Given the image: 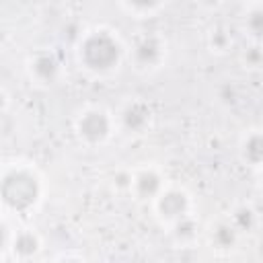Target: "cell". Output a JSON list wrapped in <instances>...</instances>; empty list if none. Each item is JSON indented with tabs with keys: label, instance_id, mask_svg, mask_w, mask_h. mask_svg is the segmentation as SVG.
I'll return each mask as SVG.
<instances>
[{
	"label": "cell",
	"instance_id": "6da1fadb",
	"mask_svg": "<svg viewBox=\"0 0 263 263\" xmlns=\"http://www.w3.org/2000/svg\"><path fill=\"white\" fill-rule=\"evenodd\" d=\"M78 64L90 74H111L119 68L123 58V43L113 29L92 27L80 33L76 41Z\"/></svg>",
	"mask_w": 263,
	"mask_h": 263
},
{
	"label": "cell",
	"instance_id": "7a4b0ae2",
	"mask_svg": "<svg viewBox=\"0 0 263 263\" xmlns=\"http://www.w3.org/2000/svg\"><path fill=\"white\" fill-rule=\"evenodd\" d=\"M43 195V183L35 166L31 164H6L0 177V197L4 210L27 214Z\"/></svg>",
	"mask_w": 263,
	"mask_h": 263
},
{
	"label": "cell",
	"instance_id": "3957f363",
	"mask_svg": "<svg viewBox=\"0 0 263 263\" xmlns=\"http://www.w3.org/2000/svg\"><path fill=\"white\" fill-rule=\"evenodd\" d=\"M113 127H115V121L111 113L103 107H86L74 121L76 136L88 146L105 144L111 138Z\"/></svg>",
	"mask_w": 263,
	"mask_h": 263
},
{
	"label": "cell",
	"instance_id": "277c9868",
	"mask_svg": "<svg viewBox=\"0 0 263 263\" xmlns=\"http://www.w3.org/2000/svg\"><path fill=\"white\" fill-rule=\"evenodd\" d=\"M129 60L136 70L140 72H152L162 66L166 60V41L160 33H144L140 35L132 49H129Z\"/></svg>",
	"mask_w": 263,
	"mask_h": 263
},
{
	"label": "cell",
	"instance_id": "5b68a950",
	"mask_svg": "<svg viewBox=\"0 0 263 263\" xmlns=\"http://www.w3.org/2000/svg\"><path fill=\"white\" fill-rule=\"evenodd\" d=\"M189 210H191V197L181 187H164L160 195L154 199V212L158 220L171 226L177 220L189 216Z\"/></svg>",
	"mask_w": 263,
	"mask_h": 263
},
{
	"label": "cell",
	"instance_id": "8992f818",
	"mask_svg": "<svg viewBox=\"0 0 263 263\" xmlns=\"http://www.w3.org/2000/svg\"><path fill=\"white\" fill-rule=\"evenodd\" d=\"M119 123L129 134H142L152 123V109L142 99H129L119 111Z\"/></svg>",
	"mask_w": 263,
	"mask_h": 263
},
{
	"label": "cell",
	"instance_id": "52a82bcc",
	"mask_svg": "<svg viewBox=\"0 0 263 263\" xmlns=\"http://www.w3.org/2000/svg\"><path fill=\"white\" fill-rule=\"evenodd\" d=\"M29 74L37 84H55L62 74V64L51 51H37L29 60Z\"/></svg>",
	"mask_w": 263,
	"mask_h": 263
},
{
	"label": "cell",
	"instance_id": "ba28073f",
	"mask_svg": "<svg viewBox=\"0 0 263 263\" xmlns=\"http://www.w3.org/2000/svg\"><path fill=\"white\" fill-rule=\"evenodd\" d=\"M164 189V183H162V177L158 175L156 168H140L134 173V185H132V191L136 197L140 199H156L160 195V191Z\"/></svg>",
	"mask_w": 263,
	"mask_h": 263
},
{
	"label": "cell",
	"instance_id": "9c48e42d",
	"mask_svg": "<svg viewBox=\"0 0 263 263\" xmlns=\"http://www.w3.org/2000/svg\"><path fill=\"white\" fill-rule=\"evenodd\" d=\"M41 251V238L35 230L31 228H23L18 232L12 234V242H10V253L21 259V261H27V259H33L37 253Z\"/></svg>",
	"mask_w": 263,
	"mask_h": 263
},
{
	"label": "cell",
	"instance_id": "30bf717a",
	"mask_svg": "<svg viewBox=\"0 0 263 263\" xmlns=\"http://www.w3.org/2000/svg\"><path fill=\"white\" fill-rule=\"evenodd\" d=\"M238 154L249 166H263V129H251L238 144Z\"/></svg>",
	"mask_w": 263,
	"mask_h": 263
},
{
	"label": "cell",
	"instance_id": "8fae6325",
	"mask_svg": "<svg viewBox=\"0 0 263 263\" xmlns=\"http://www.w3.org/2000/svg\"><path fill=\"white\" fill-rule=\"evenodd\" d=\"M242 29L253 43L263 41V2H251L242 12Z\"/></svg>",
	"mask_w": 263,
	"mask_h": 263
},
{
	"label": "cell",
	"instance_id": "7c38bea8",
	"mask_svg": "<svg viewBox=\"0 0 263 263\" xmlns=\"http://www.w3.org/2000/svg\"><path fill=\"white\" fill-rule=\"evenodd\" d=\"M117 6L134 18H150L164 8V2H119Z\"/></svg>",
	"mask_w": 263,
	"mask_h": 263
},
{
	"label": "cell",
	"instance_id": "4fadbf2b",
	"mask_svg": "<svg viewBox=\"0 0 263 263\" xmlns=\"http://www.w3.org/2000/svg\"><path fill=\"white\" fill-rule=\"evenodd\" d=\"M236 238H238V232L230 222H218L212 228V242L218 249H232L236 245Z\"/></svg>",
	"mask_w": 263,
	"mask_h": 263
},
{
	"label": "cell",
	"instance_id": "5bb4252c",
	"mask_svg": "<svg viewBox=\"0 0 263 263\" xmlns=\"http://www.w3.org/2000/svg\"><path fill=\"white\" fill-rule=\"evenodd\" d=\"M230 224L236 228V232H249L257 224V214L251 205H238V208L232 210Z\"/></svg>",
	"mask_w": 263,
	"mask_h": 263
},
{
	"label": "cell",
	"instance_id": "9a60e30c",
	"mask_svg": "<svg viewBox=\"0 0 263 263\" xmlns=\"http://www.w3.org/2000/svg\"><path fill=\"white\" fill-rule=\"evenodd\" d=\"M208 47L212 53H226L232 47V35L224 27H214L208 33Z\"/></svg>",
	"mask_w": 263,
	"mask_h": 263
},
{
	"label": "cell",
	"instance_id": "2e32d148",
	"mask_svg": "<svg viewBox=\"0 0 263 263\" xmlns=\"http://www.w3.org/2000/svg\"><path fill=\"white\" fill-rule=\"evenodd\" d=\"M197 230H199V226H197V222H195V218L191 214L173 224V236L179 242H191L197 236Z\"/></svg>",
	"mask_w": 263,
	"mask_h": 263
},
{
	"label": "cell",
	"instance_id": "e0dca14e",
	"mask_svg": "<svg viewBox=\"0 0 263 263\" xmlns=\"http://www.w3.org/2000/svg\"><path fill=\"white\" fill-rule=\"evenodd\" d=\"M242 62H245V66H249V68L261 66V64H263V47H261L259 43H253L251 47H247L245 53H242Z\"/></svg>",
	"mask_w": 263,
	"mask_h": 263
},
{
	"label": "cell",
	"instance_id": "ac0fdd59",
	"mask_svg": "<svg viewBox=\"0 0 263 263\" xmlns=\"http://www.w3.org/2000/svg\"><path fill=\"white\" fill-rule=\"evenodd\" d=\"M113 185H115V189H119V191H132V185H134V173H129V171H117L115 175H113Z\"/></svg>",
	"mask_w": 263,
	"mask_h": 263
},
{
	"label": "cell",
	"instance_id": "d6986e66",
	"mask_svg": "<svg viewBox=\"0 0 263 263\" xmlns=\"http://www.w3.org/2000/svg\"><path fill=\"white\" fill-rule=\"evenodd\" d=\"M218 97H220L222 103L232 105V103H236V88L232 84H222L220 90H218Z\"/></svg>",
	"mask_w": 263,
	"mask_h": 263
},
{
	"label": "cell",
	"instance_id": "ffe728a7",
	"mask_svg": "<svg viewBox=\"0 0 263 263\" xmlns=\"http://www.w3.org/2000/svg\"><path fill=\"white\" fill-rule=\"evenodd\" d=\"M58 263H84V259H80V257H74V255H68V257H62Z\"/></svg>",
	"mask_w": 263,
	"mask_h": 263
},
{
	"label": "cell",
	"instance_id": "44dd1931",
	"mask_svg": "<svg viewBox=\"0 0 263 263\" xmlns=\"http://www.w3.org/2000/svg\"><path fill=\"white\" fill-rule=\"evenodd\" d=\"M259 179H261V185H263V166H261V173H259Z\"/></svg>",
	"mask_w": 263,
	"mask_h": 263
},
{
	"label": "cell",
	"instance_id": "7402d4cb",
	"mask_svg": "<svg viewBox=\"0 0 263 263\" xmlns=\"http://www.w3.org/2000/svg\"><path fill=\"white\" fill-rule=\"evenodd\" d=\"M43 263H58V261H43Z\"/></svg>",
	"mask_w": 263,
	"mask_h": 263
}]
</instances>
